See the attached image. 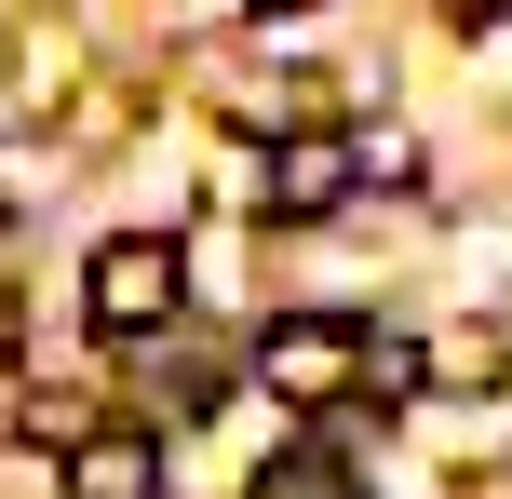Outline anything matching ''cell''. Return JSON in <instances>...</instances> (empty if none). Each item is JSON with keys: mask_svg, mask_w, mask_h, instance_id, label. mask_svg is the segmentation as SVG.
<instances>
[{"mask_svg": "<svg viewBox=\"0 0 512 499\" xmlns=\"http://www.w3.org/2000/svg\"><path fill=\"white\" fill-rule=\"evenodd\" d=\"M176 297H189V257H176L162 230L95 243V270H81V311H95L108 338H162V324H176Z\"/></svg>", "mask_w": 512, "mask_h": 499, "instance_id": "obj_1", "label": "cell"}, {"mask_svg": "<svg viewBox=\"0 0 512 499\" xmlns=\"http://www.w3.org/2000/svg\"><path fill=\"white\" fill-rule=\"evenodd\" d=\"M351 365H364V338H351V324H324V311H297V324L256 338V378H270L283 405H337V392H351Z\"/></svg>", "mask_w": 512, "mask_h": 499, "instance_id": "obj_2", "label": "cell"}, {"mask_svg": "<svg viewBox=\"0 0 512 499\" xmlns=\"http://www.w3.org/2000/svg\"><path fill=\"white\" fill-rule=\"evenodd\" d=\"M68 499H162V446L135 419H95L68 446Z\"/></svg>", "mask_w": 512, "mask_h": 499, "instance_id": "obj_3", "label": "cell"}, {"mask_svg": "<svg viewBox=\"0 0 512 499\" xmlns=\"http://www.w3.org/2000/svg\"><path fill=\"white\" fill-rule=\"evenodd\" d=\"M351 135H283L270 149V216H337V189H351Z\"/></svg>", "mask_w": 512, "mask_h": 499, "instance_id": "obj_4", "label": "cell"}, {"mask_svg": "<svg viewBox=\"0 0 512 499\" xmlns=\"http://www.w3.org/2000/svg\"><path fill=\"white\" fill-rule=\"evenodd\" d=\"M256 499H364V473L324 446V432H310V446H283L270 473H256Z\"/></svg>", "mask_w": 512, "mask_h": 499, "instance_id": "obj_5", "label": "cell"}, {"mask_svg": "<svg viewBox=\"0 0 512 499\" xmlns=\"http://www.w3.org/2000/svg\"><path fill=\"white\" fill-rule=\"evenodd\" d=\"M351 378H364L378 405H405V392H418L432 365H418V338H364V365H351Z\"/></svg>", "mask_w": 512, "mask_h": 499, "instance_id": "obj_6", "label": "cell"}, {"mask_svg": "<svg viewBox=\"0 0 512 499\" xmlns=\"http://www.w3.org/2000/svg\"><path fill=\"white\" fill-rule=\"evenodd\" d=\"M14 432H27V446H81V432H95V419H81L68 392H41V405H14Z\"/></svg>", "mask_w": 512, "mask_h": 499, "instance_id": "obj_7", "label": "cell"}, {"mask_svg": "<svg viewBox=\"0 0 512 499\" xmlns=\"http://www.w3.org/2000/svg\"><path fill=\"white\" fill-rule=\"evenodd\" d=\"M243 14H270V27H283V14H310V0H243Z\"/></svg>", "mask_w": 512, "mask_h": 499, "instance_id": "obj_8", "label": "cell"}]
</instances>
